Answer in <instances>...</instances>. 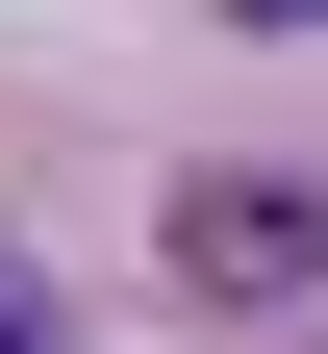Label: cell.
Returning <instances> with one entry per match:
<instances>
[{"instance_id":"7a4b0ae2","label":"cell","mask_w":328,"mask_h":354,"mask_svg":"<svg viewBox=\"0 0 328 354\" xmlns=\"http://www.w3.org/2000/svg\"><path fill=\"white\" fill-rule=\"evenodd\" d=\"M253 26H328V0H253Z\"/></svg>"},{"instance_id":"6da1fadb","label":"cell","mask_w":328,"mask_h":354,"mask_svg":"<svg viewBox=\"0 0 328 354\" xmlns=\"http://www.w3.org/2000/svg\"><path fill=\"white\" fill-rule=\"evenodd\" d=\"M177 279H202V304H303L328 279V203H303V177H202V203H177Z\"/></svg>"},{"instance_id":"3957f363","label":"cell","mask_w":328,"mask_h":354,"mask_svg":"<svg viewBox=\"0 0 328 354\" xmlns=\"http://www.w3.org/2000/svg\"><path fill=\"white\" fill-rule=\"evenodd\" d=\"M0 354H51V329H0Z\"/></svg>"}]
</instances>
